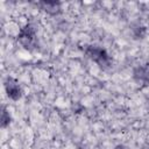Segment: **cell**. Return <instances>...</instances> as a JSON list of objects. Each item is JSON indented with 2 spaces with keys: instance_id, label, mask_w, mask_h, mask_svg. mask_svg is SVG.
<instances>
[{
  "instance_id": "obj_1",
  "label": "cell",
  "mask_w": 149,
  "mask_h": 149,
  "mask_svg": "<svg viewBox=\"0 0 149 149\" xmlns=\"http://www.w3.org/2000/svg\"><path fill=\"white\" fill-rule=\"evenodd\" d=\"M84 51H85V55L90 59L95 62L101 68H108L111 65L112 59L104 48H100L97 45H87Z\"/></svg>"
},
{
  "instance_id": "obj_7",
  "label": "cell",
  "mask_w": 149,
  "mask_h": 149,
  "mask_svg": "<svg viewBox=\"0 0 149 149\" xmlns=\"http://www.w3.org/2000/svg\"><path fill=\"white\" fill-rule=\"evenodd\" d=\"M115 149H127L126 147H123V146H116L115 147Z\"/></svg>"
},
{
  "instance_id": "obj_2",
  "label": "cell",
  "mask_w": 149,
  "mask_h": 149,
  "mask_svg": "<svg viewBox=\"0 0 149 149\" xmlns=\"http://www.w3.org/2000/svg\"><path fill=\"white\" fill-rule=\"evenodd\" d=\"M17 41L27 50H33L36 48V33L30 23L26 24L23 28L20 29V33L17 35Z\"/></svg>"
},
{
  "instance_id": "obj_6",
  "label": "cell",
  "mask_w": 149,
  "mask_h": 149,
  "mask_svg": "<svg viewBox=\"0 0 149 149\" xmlns=\"http://www.w3.org/2000/svg\"><path fill=\"white\" fill-rule=\"evenodd\" d=\"M10 122V116H9V113L6 111V108L2 107V112H1V127L5 128L9 125Z\"/></svg>"
},
{
  "instance_id": "obj_5",
  "label": "cell",
  "mask_w": 149,
  "mask_h": 149,
  "mask_svg": "<svg viewBox=\"0 0 149 149\" xmlns=\"http://www.w3.org/2000/svg\"><path fill=\"white\" fill-rule=\"evenodd\" d=\"M134 78L137 83H148L149 80V71L144 66H140L134 71Z\"/></svg>"
},
{
  "instance_id": "obj_3",
  "label": "cell",
  "mask_w": 149,
  "mask_h": 149,
  "mask_svg": "<svg viewBox=\"0 0 149 149\" xmlns=\"http://www.w3.org/2000/svg\"><path fill=\"white\" fill-rule=\"evenodd\" d=\"M5 90H6L7 95L12 100H19L21 98V95H22V90H21L19 83L14 78L8 77L6 79V81H5Z\"/></svg>"
},
{
  "instance_id": "obj_4",
  "label": "cell",
  "mask_w": 149,
  "mask_h": 149,
  "mask_svg": "<svg viewBox=\"0 0 149 149\" xmlns=\"http://www.w3.org/2000/svg\"><path fill=\"white\" fill-rule=\"evenodd\" d=\"M38 6L49 14H58L61 12V2L57 1H41Z\"/></svg>"
}]
</instances>
